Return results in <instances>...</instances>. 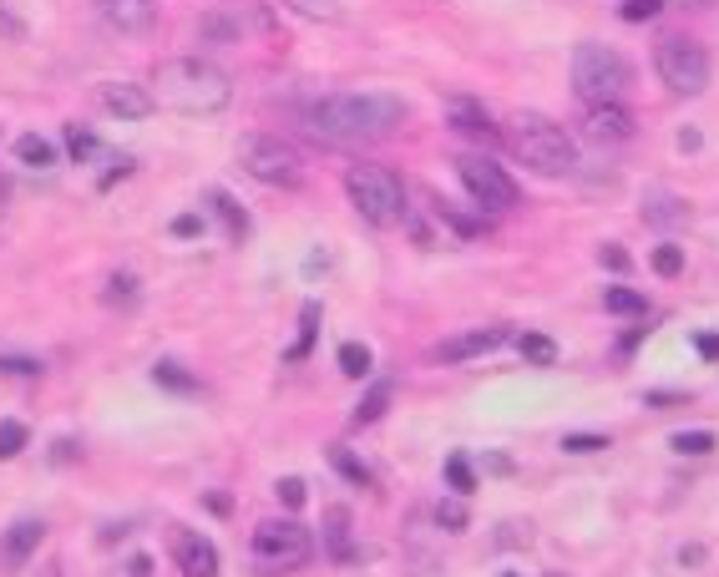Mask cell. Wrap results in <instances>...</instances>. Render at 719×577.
<instances>
[{"label": "cell", "mask_w": 719, "mask_h": 577, "mask_svg": "<svg viewBox=\"0 0 719 577\" xmlns=\"http://www.w3.org/2000/svg\"><path fill=\"white\" fill-rule=\"evenodd\" d=\"M208 208H213V213L223 218L228 238H249V213H244V208H238V203H233L228 193H218V188H213V193H208Z\"/></svg>", "instance_id": "7402d4cb"}, {"label": "cell", "mask_w": 719, "mask_h": 577, "mask_svg": "<svg viewBox=\"0 0 719 577\" xmlns=\"http://www.w3.org/2000/svg\"><path fill=\"white\" fill-rule=\"evenodd\" d=\"M390 395H395V385H390V380H375V385H370V395L355 405V426H370V421H380L385 410H390Z\"/></svg>", "instance_id": "603a6c76"}, {"label": "cell", "mask_w": 719, "mask_h": 577, "mask_svg": "<svg viewBox=\"0 0 719 577\" xmlns=\"http://www.w3.org/2000/svg\"><path fill=\"white\" fill-rule=\"evenodd\" d=\"M168 547H173V562H178V572H183V577H218V547H213L203 532H193V527H173Z\"/></svg>", "instance_id": "30bf717a"}, {"label": "cell", "mask_w": 719, "mask_h": 577, "mask_svg": "<svg viewBox=\"0 0 719 577\" xmlns=\"http://www.w3.org/2000/svg\"><path fill=\"white\" fill-rule=\"evenodd\" d=\"M173 233H178V238H193V233H203V218H198V213H178V218H173Z\"/></svg>", "instance_id": "60d3db41"}, {"label": "cell", "mask_w": 719, "mask_h": 577, "mask_svg": "<svg viewBox=\"0 0 719 577\" xmlns=\"http://www.w3.org/2000/svg\"><path fill=\"white\" fill-rule=\"evenodd\" d=\"M456 178H461V188L471 193V203L482 213H507L517 203V183L502 173V162H492V157H476V152L456 157Z\"/></svg>", "instance_id": "ba28073f"}, {"label": "cell", "mask_w": 719, "mask_h": 577, "mask_svg": "<svg viewBox=\"0 0 719 577\" xmlns=\"http://www.w3.org/2000/svg\"><path fill=\"white\" fill-rule=\"evenodd\" d=\"M507 340H512V329H507V324H487V329H466V335H456V340H441L431 355H436V360H446V365H461V360H476V355L502 350Z\"/></svg>", "instance_id": "8fae6325"}, {"label": "cell", "mask_w": 719, "mask_h": 577, "mask_svg": "<svg viewBox=\"0 0 719 577\" xmlns=\"http://www.w3.org/2000/svg\"><path fill=\"white\" fill-rule=\"evenodd\" d=\"M279 502H284L289 512H299V507H304V481H299V476L279 481Z\"/></svg>", "instance_id": "f35d334b"}, {"label": "cell", "mask_w": 719, "mask_h": 577, "mask_svg": "<svg viewBox=\"0 0 719 577\" xmlns=\"http://www.w3.org/2000/svg\"><path fill=\"white\" fill-rule=\"evenodd\" d=\"M97 16L117 36H147L157 26V0H97Z\"/></svg>", "instance_id": "4fadbf2b"}, {"label": "cell", "mask_w": 719, "mask_h": 577, "mask_svg": "<svg viewBox=\"0 0 719 577\" xmlns=\"http://www.w3.org/2000/svg\"><path fill=\"white\" fill-rule=\"evenodd\" d=\"M330 466H335L350 486H370V481H375V476H370V466H365L350 446H330Z\"/></svg>", "instance_id": "cb8c5ba5"}, {"label": "cell", "mask_w": 719, "mask_h": 577, "mask_svg": "<svg viewBox=\"0 0 719 577\" xmlns=\"http://www.w3.org/2000/svg\"><path fill=\"white\" fill-rule=\"evenodd\" d=\"M325 547H330L335 562H350V557H355V547H350V512H345V507H335V512L325 517Z\"/></svg>", "instance_id": "ac0fdd59"}, {"label": "cell", "mask_w": 719, "mask_h": 577, "mask_svg": "<svg viewBox=\"0 0 719 577\" xmlns=\"http://www.w3.org/2000/svg\"><path fill=\"white\" fill-rule=\"evenodd\" d=\"M41 537H46V527H41L36 517L11 522V527H6V537H0V567H6V572H21V567L36 557Z\"/></svg>", "instance_id": "9a60e30c"}, {"label": "cell", "mask_w": 719, "mask_h": 577, "mask_svg": "<svg viewBox=\"0 0 719 577\" xmlns=\"http://www.w3.org/2000/svg\"><path fill=\"white\" fill-rule=\"evenodd\" d=\"M309 552H314V537L299 522H259L254 527V562L264 572H289V567L309 562Z\"/></svg>", "instance_id": "9c48e42d"}, {"label": "cell", "mask_w": 719, "mask_h": 577, "mask_svg": "<svg viewBox=\"0 0 719 577\" xmlns=\"http://www.w3.org/2000/svg\"><path fill=\"white\" fill-rule=\"evenodd\" d=\"M507 147H512V157L522 162V168H532L537 178H568V173H578V147H573V137L557 127V122L537 117V112L512 117Z\"/></svg>", "instance_id": "3957f363"}, {"label": "cell", "mask_w": 719, "mask_h": 577, "mask_svg": "<svg viewBox=\"0 0 719 577\" xmlns=\"http://www.w3.org/2000/svg\"><path fill=\"white\" fill-rule=\"evenodd\" d=\"M603 309H608V314H638V319H644V314H649V299L638 294V289H623V284H613V289L603 294Z\"/></svg>", "instance_id": "d4e9b609"}, {"label": "cell", "mask_w": 719, "mask_h": 577, "mask_svg": "<svg viewBox=\"0 0 719 577\" xmlns=\"http://www.w3.org/2000/svg\"><path fill=\"white\" fill-rule=\"evenodd\" d=\"M583 137H593L598 147H618L633 137V112L623 102H603V107H588L583 117Z\"/></svg>", "instance_id": "5bb4252c"}, {"label": "cell", "mask_w": 719, "mask_h": 577, "mask_svg": "<svg viewBox=\"0 0 719 577\" xmlns=\"http://www.w3.org/2000/svg\"><path fill=\"white\" fill-rule=\"evenodd\" d=\"M66 152H71V162H87V157H97V137L87 132V127H66Z\"/></svg>", "instance_id": "d6a6232c"}, {"label": "cell", "mask_w": 719, "mask_h": 577, "mask_svg": "<svg viewBox=\"0 0 719 577\" xmlns=\"http://www.w3.org/2000/svg\"><path fill=\"white\" fill-rule=\"evenodd\" d=\"M314 329H319V304L309 299V304L299 309V340L284 350V360H304V355H309V345H314Z\"/></svg>", "instance_id": "4316f807"}, {"label": "cell", "mask_w": 719, "mask_h": 577, "mask_svg": "<svg viewBox=\"0 0 719 577\" xmlns=\"http://www.w3.org/2000/svg\"><path fill=\"white\" fill-rule=\"evenodd\" d=\"M684 218H689V208L679 198H669V193H654L644 203V223H654V228H679Z\"/></svg>", "instance_id": "44dd1931"}, {"label": "cell", "mask_w": 719, "mask_h": 577, "mask_svg": "<svg viewBox=\"0 0 719 577\" xmlns=\"http://www.w3.org/2000/svg\"><path fill=\"white\" fill-rule=\"evenodd\" d=\"M502 577H517V572H502Z\"/></svg>", "instance_id": "bcb514c9"}, {"label": "cell", "mask_w": 719, "mask_h": 577, "mask_svg": "<svg viewBox=\"0 0 719 577\" xmlns=\"http://www.w3.org/2000/svg\"><path fill=\"white\" fill-rule=\"evenodd\" d=\"M659 11H664V0H623V6H618V16L633 21V26H638V21H654Z\"/></svg>", "instance_id": "d590c367"}, {"label": "cell", "mask_w": 719, "mask_h": 577, "mask_svg": "<svg viewBox=\"0 0 719 577\" xmlns=\"http://www.w3.org/2000/svg\"><path fill=\"white\" fill-rule=\"evenodd\" d=\"M628 81H633V66L603 46V41H583L573 51V92L583 107H603V102H618L628 92Z\"/></svg>", "instance_id": "277c9868"}, {"label": "cell", "mask_w": 719, "mask_h": 577, "mask_svg": "<svg viewBox=\"0 0 719 577\" xmlns=\"http://www.w3.org/2000/svg\"><path fill=\"white\" fill-rule=\"evenodd\" d=\"M563 451L568 456H593V451H608V436H563Z\"/></svg>", "instance_id": "74e56055"}, {"label": "cell", "mask_w": 719, "mask_h": 577, "mask_svg": "<svg viewBox=\"0 0 719 577\" xmlns=\"http://www.w3.org/2000/svg\"><path fill=\"white\" fill-rule=\"evenodd\" d=\"M446 486L456 491V497H471V491H476V471H471V461L461 451L446 456Z\"/></svg>", "instance_id": "83f0119b"}, {"label": "cell", "mask_w": 719, "mask_h": 577, "mask_svg": "<svg viewBox=\"0 0 719 577\" xmlns=\"http://www.w3.org/2000/svg\"><path fill=\"white\" fill-rule=\"evenodd\" d=\"M654 274H664V279L684 274V249H679V243H659V249H654Z\"/></svg>", "instance_id": "4dcf8cb0"}, {"label": "cell", "mask_w": 719, "mask_h": 577, "mask_svg": "<svg viewBox=\"0 0 719 577\" xmlns=\"http://www.w3.org/2000/svg\"><path fill=\"white\" fill-rule=\"evenodd\" d=\"M694 350H699L704 360H719V335H694Z\"/></svg>", "instance_id": "7bdbcfd3"}, {"label": "cell", "mask_w": 719, "mask_h": 577, "mask_svg": "<svg viewBox=\"0 0 719 577\" xmlns=\"http://www.w3.org/2000/svg\"><path fill=\"white\" fill-rule=\"evenodd\" d=\"M238 168H244L254 183H264V188H299L304 183V157L274 132L238 137Z\"/></svg>", "instance_id": "8992f818"}, {"label": "cell", "mask_w": 719, "mask_h": 577, "mask_svg": "<svg viewBox=\"0 0 719 577\" xmlns=\"http://www.w3.org/2000/svg\"><path fill=\"white\" fill-rule=\"evenodd\" d=\"M345 193L355 203V213L375 228H390L406 218V188L401 178H395L390 168H380V162H350L345 173Z\"/></svg>", "instance_id": "5b68a950"}, {"label": "cell", "mask_w": 719, "mask_h": 577, "mask_svg": "<svg viewBox=\"0 0 719 577\" xmlns=\"http://www.w3.org/2000/svg\"><path fill=\"white\" fill-rule=\"evenodd\" d=\"M137 299V279L132 274H112L107 279V304H132Z\"/></svg>", "instance_id": "8d00e7d4"}, {"label": "cell", "mask_w": 719, "mask_h": 577, "mask_svg": "<svg viewBox=\"0 0 719 577\" xmlns=\"http://www.w3.org/2000/svg\"><path fill=\"white\" fill-rule=\"evenodd\" d=\"M598 259H603V264H608V269H613V274H623V269H628V254H623V249H618V243H608V249H603V254H598Z\"/></svg>", "instance_id": "b9f144b4"}, {"label": "cell", "mask_w": 719, "mask_h": 577, "mask_svg": "<svg viewBox=\"0 0 719 577\" xmlns=\"http://www.w3.org/2000/svg\"><path fill=\"white\" fill-rule=\"evenodd\" d=\"M97 102H102L117 122H142V117L157 112V102H152V92L142 87V81H102Z\"/></svg>", "instance_id": "7c38bea8"}, {"label": "cell", "mask_w": 719, "mask_h": 577, "mask_svg": "<svg viewBox=\"0 0 719 577\" xmlns=\"http://www.w3.org/2000/svg\"><path fill=\"white\" fill-rule=\"evenodd\" d=\"M446 117H451V127H456L461 137H471V142H497V127H492V117H487L482 102L456 97V102L446 107Z\"/></svg>", "instance_id": "2e32d148"}, {"label": "cell", "mask_w": 719, "mask_h": 577, "mask_svg": "<svg viewBox=\"0 0 719 577\" xmlns=\"http://www.w3.org/2000/svg\"><path fill=\"white\" fill-rule=\"evenodd\" d=\"M340 370H345L350 380L370 375V350H365V345H355V340H345V345H340Z\"/></svg>", "instance_id": "f546056e"}, {"label": "cell", "mask_w": 719, "mask_h": 577, "mask_svg": "<svg viewBox=\"0 0 719 577\" xmlns=\"http://www.w3.org/2000/svg\"><path fill=\"white\" fill-rule=\"evenodd\" d=\"M406 122V102L390 92H335L304 107V127L309 137L330 142V147H370L385 142L390 132H401Z\"/></svg>", "instance_id": "6da1fadb"}, {"label": "cell", "mask_w": 719, "mask_h": 577, "mask_svg": "<svg viewBox=\"0 0 719 577\" xmlns=\"http://www.w3.org/2000/svg\"><path fill=\"white\" fill-rule=\"evenodd\" d=\"M517 355H522L527 365H557V345H552L547 335H522V340H517Z\"/></svg>", "instance_id": "f1b7e54d"}, {"label": "cell", "mask_w": 719, "mask_h": 577, "mask_svg": "<svg viewBox=\"0 0 719 577\" xmlns=\"http://www.w3.org/2000/svg\"><path fill=\"white\" fill-rule=\"evenodd\" d=\"M152 102L183 117H218L233 102V81L208 56H173L152 71Z\"/></svg>", "instance_id": "7a4b0ae2"}, {"label": "cell", "mask_w": 719, "mask_h": 577, "mask_svg": "<svg viewBox=\"0 0 719 577\" xmlns=\"http://www.w3.org/2000/svg\"><path fill=\"white\" fill-rule=\"evenodd\" d=\"M198 41H208V46L244 41V21H238L233 11H228V16H203V21H198Z\"/></svg>", "instance_id": "d6986e66"}, {"label": "cell", "mask_w": 719, "mask_h": 577, "mask_svg": "<svg viewBox=\"0 0 719 577\" xmlns=\"http://www.w3.org/2000/svg\"><path fill=\"white\" fill-rule=\"evenodd\" d=\"M436 522H441L446 532H466V507H461V497H441V502H436Z\"/></svg>", "instance_id": "e575fe53"}, {"label": "cell", "mask_w": 719, "mask_h": 577, "mask_svg": "<svg viewBox=\"0 0 719 577\" xmlns=\"http://www.w3.org/2000/svg\"><path fill=\"white\" fill-rule=\"evenodd\" d=\"M152 380L163 385V390H173V395H193V390H198V380H193L183 365H173V360H157V365H152Z\"/></svg>", "instance_id": "484cf974"}, {"label": "cell", "mask_w": 719, "mask_h": 577, "mask_svg": "<svg viewBox=\"0 0 719 577\" xmlns=\"http://www.w3.org/2000/svg\"><path fill=\"white\" fill-rule=\"evenodd\" d=\"M279 6L294 11V16H304V21H325V26H340V21H345L340 0H279Z\"/></svg>", "instance_id": "ffe728a7"}, {"label": "cell", "mask_w": 719, "mask_h": 577, "mask_svg": "<svg viewBox=\"0 0 719 577\" xmlns=\"http://www.w3.org/2000/svg\"><path fill=\"white\" fill-rule=\"evenodd\" d=\"M0 370H6V375H41V360H26V355H0Z\"/></svg>", "instance_id": "ab89813d"}, {"label": "cell", "mask_w": 719, "mask_h": 577, "mask_svg": "<svg viewBox=\"0 0 719 577\" xmlns=\"http://www.w3.org/2000/svg\"><path fill=\"white\" fill-rule=\"evenodd\" d=\"M654 71L674 97H699L709 87V51L694 36H659Z\"/></svg>", "instance_id": "52a82bcc"}, {"label": "cell", "mask_w": 719, "mask_h": 577, "mask_svg": "<svg viewBox=\"0 0 719 577\" xmlns=\"http://www.w3.org/2000/svg\"><path fill=\"white\" fill-rule=\"evenodd\" d=\"M669 446H674L679 456H709V451H714V436H709V431H679Z\"/></svg>", "instance_id": "836d02e7"}, {"label": "cell", "mask_w": 719, "mask_h": 577, "mask_svg": "<svg viewBox=\"0 0 719 577\" xmlns=\"http://www.w3.org/2000/svg\"><path fill=\"white\" fill-rule=\"evenodd\" d=\"M127 577H152V562H147V557H132V562H127Z\"/></svg>", "instance_id": "ee69618b"}, {"label": "cell", "mask_w": 719, "mask_h": 577, "mask_svg": "<svg viewBox=\"0 0 719 577\" xmlns=\"http://www.w3.org/2000/svg\"><path fill=\"white\" fill-rule=\"evenodd\" d=\"M26 426L21 421H0V461H11V456H21L26 451Z\"/></svg>", "instance_id": "1f68e13d"}, {"label": "cell", "mask_w": 719, "mask_h": 577, "mask_svg": "<svg viewBox=\"0 0 719 577\" xmlns=\"http://www.w3.org/2000/svg\"><path fill=\"white\" fill-rule=\"evenodd\" d=\"M16 162H21L26 173H51V168H56V147H51L46 137L26 132V137H16Z\"/></svg>", "instance_id": "e0dca14e"}, {"label": "cell", "mask_w": 719, "mask_h": 577, "mask_svg": "<svg viewBox=\"0 0 719 577\" xmlns=\"http://www.w3.org/2000/svg\"><path fill=\"white\" fill-rule=\"evenodd\" d=\"M41 577H61V562H46V567H41Z\"/></svg>", "instance_id": "f6af8a7d"}]
</instances>
